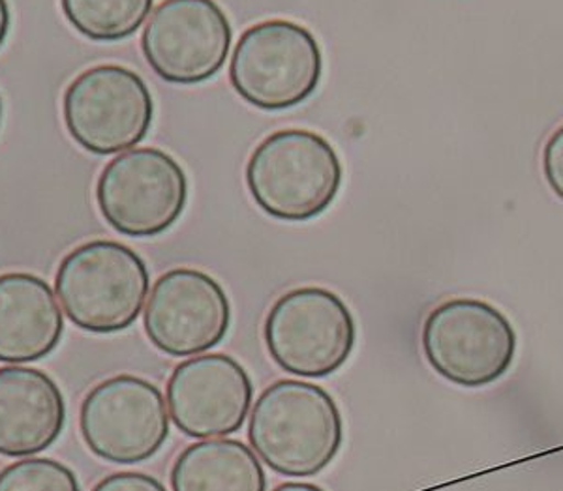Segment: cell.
I'll list each match as a JSON object with an SVG mask.
<instances>
[{"label": "cell", "mask_w": 563, "mask_h": 491, "mask_svg": "<svg viewBox=\"0 0 563 491\" xmlns=\"http://www.w3.org/2000/svg\"><path fill=\"white\" fill-rule=\"evenodd\" d=\"M541 161L547 185L563 201V122L544 141Z\"/></svg>", "instance_id": "cell-18"}, {"label": "cell", "mask_w": 563, "mask_h": 491, "mask_svg": "<svg viewBox=\"0 0 563 491\" xmlns=\"http://www.w3.org/2000/svg\"><path fill=\"white\" fill-rule=\"evenodd\" d=\"M154 0H60L66 20L92 42H121L140 31Z\"/></svg>", "instance_id": "cell-16"}, {"label": "cell", "mask_w": 563, "mask_h": 491, "mask_svg": "<svg viewBox=\"0 0 563 491\" xmlns=\"http://www.w3.org/2000/svg\"><path fill=\"white\" fill-rule=\"evenodd\" d=\"M422 355L449 383L483 389L511 370L519 336L487 300L456 297L432 308L422 323Z\"/></svg>", "instance_id": "cell-4"}, {"label": "cell", "mask_w": 563, "mask_h": 491, "mask_svg": "<svg viewBox=\"0 0 563 491\" xmlns=\"http://www.w3.org/2000/svg\"><path fill=\"white\" fill-rule=\"evenodd\" d=\"M65 317L52 286L36 275H0V362H38L57 349Z\"/></svg>", "instance_id": "cell-14"}, {"label": "cell", "mask_w": 563, "mask_h": 491, "mask_svg": "<svg viewBox=\"0 0 563 491\" xmlns=\"http://www.w3.org/2000/svg\"><path fill=\"white\" fill-rule=\"evenodd\" d=\"M263 338L282 371L321 379L352 357L357 326L339 294L325 288H297L271 306Z\"/></svg>", "instance_id": "cell-6"}, {"label": "cell", "mask_w": 563, "mask_h": 491, "mask_svg": "<svg viewBox=\"0 0 563 491\" xmlns=\"http://www.w3.org/2000/svg\"><path fill=\"white\" fill-rule=\"evenodd\" d=\"M79 480L70 467L49 458H26L0 471V491H76Z\"/></svg>", "instance_id": "cell-17"}, {"label": "cell", "mask_w": 563, "mask_h": 491, "mask_svg": "<svg viewBox=\"0 0 563 491\" xmlns=\"http://www.w3.org/2000/svg\"><path fill=\"white\" fill-rule=\"evenodd\" d=\"M79 432L97 458L117 466H135L166 445L167 402L161 389L143 377H109L85 395L79 408Z\"/></svg>", "instance_id": "cell-9"}, {"label": "cell", "mask_w": 563, "mask_h": 491, "mask_svg": "<svg viewBox=\"0 0 563 491\" xmlns=\"http://www.w3.org/2000/svg\"><path fill=\"white\" fill-rule=\"evenodd\" d=\"M12 26V12L8 0H0V47L7 42L8 33Z\"/></svg>", "instance_id": "cell-20"}, {"label": "cell", "mask_w": 563, "mask_h": 491, "mask_svg": "<svg viewBox=\"0 0 563 491\" xmlns=\"http://www.w3.org/2000/svg\"><path fill=\"white\" fill-rule=\"evenodd\" d=\"M143 325L148 342L167 357L201 355L230 331V299L203 270L172 268L154 281Z\"/></svg>", "instance_id": "cell-11"}, {"label": "cell", "mask_w": 563, "mask_h": 491, "mask_svg": "<svg viewBox=\"0 0 563 491\" xmlns=\"http://www.w3.org/2000/svg\"><path fill=\"white\" fill-rule=\"evenodd\" d=\"M233 29L217 0H162L141 36L151 70L172 85L206 83L230 55Z\"/></svg>", "instance_id": "cell-10"}, {"label": "cell", "mask_w": 563, "mask_h": 491, "mask_svg": "<svg viewBox=\"0 0 563 491\" xmlns=\"http://www.w3.org/2000/svg\"><path fill=\"white\" fill-rule=\"evenodd\" d=\"M254 400L249 371L222 353L188 358L175 368L166 387L169 416L183 434L212 439L244 426Z\"/></svg>", "instance_id": "cell-12"}, {"label": "cell", "mask_w": 563, "mask_h": 491, "mask_svg": "<svg viewBox=\"0 0 563 491\" xmlns=\"http://www.w3.org/2000/svg\"><path fill=\"white\" fill-rule=\"evenodd\" d=\"M321 76L320 44L295 21L267 20L249 26L231 55V87L262 111H284L307 102L320 87Z\"/></svg>", "instance_id": "cell-5"}, {"label": "cell", "mask_w": 563, "mask_h": 491, "mask_svg": "<svg viewBox=\"0 0 563 491\" xmlns=\"http://www.w3.org/2000/svg\"><path fill=\"white\" fill-rule=\"evenodd\" d=\"M95 490L164 491L161 480L143 472H115L95 484Z\"/></svg>", "instance_id": "cell-19"}, {"label": "cell", "mask_w": 563, "mask_h": 491, "mask_svg": "<svg viewBox=\"0 0 563 491\" xmlns=\"http://www.w3.org/2000/svg\"><path fill=\"white\" fill-rule=\"evenodd\" d=\"M151 288L147 265L126 244L89 241L68 252L55 275V291L68 320L92 334L134 325Z\"/></svg>", "instance_id": "cell-3"}, {"label": "cell", "mask_w": 563, "mask_h": 491, "mask_svg": "<svg viewBox=\"0 0 563 491\" xmlns=\"http://www.w3.org/2000/svg\"><path fill=\"white\" fill-rule=\"evenodd\" d=\"M249 439L269 469L289 479H308L325 471L339 456L344 421L325 389L280 379L254 403Z\"/></svg>", "instance_id": "cell-1"}, {"label": "cell", "mask_w": 563, "mask_h": 491, "mask_svg": "<svg viewBox=\"0 0 563 491\" xmlns=\"http://www.w3.org/2000/svg\"><path fill=\"white\" fill-rule=\"evenodd\" d=\"M66 132L97 156L130 150L153 126L154 100L140 74L121 65L90 66L65 90Z\"/></svg>", "instance_id": "cell-7"}, {"label": "cell", "mask_w": 563, "mask_h": 491, "mask_svg": "<svg viewBox=\"0 0 563 491\" xmlns=\"http://www.w3.org/2000/svg\"><path fill=\"white\" fill-rule=\"evenodd\" d=\"M66 402L57 381L26 366L0 368V456L26 458L57 443Z\"/></svg>", "instance_id": "cell-13"}, {"label": "cell", "mask_w": 563, "mask_h": 491, "mask_svg": "<svg viewBox=\"0 0 563 491\" xmlns=\"http://www.w3.org/2000/svg\"><path fill=\"white\" fill-rule=\"evenodd\" d=\"M97 203L111 230L151 238L172 230L188 203V177L161 148H130L103 167Z\"/></svg>", "instance_id": "cell-8"}, {"label": "cell", "mask_w": 563, "mask_h": 491, "mask_svg": "<svg viewBox=\"0 0 563 491\" xmlns=\"http://www.w3.org/2000/svg\"><path fill=\"white\" fill-rule=\"evenodd\" d=\"M177 491H265L267 477L243 440L206 439L186 447L169 472Z\"/></svg>", "instance_id": "cell-15"}, {"label": "cell", "mask_w": 563, "mask_h": 491, "mask_svg": "<svg viewBox=\"0 0 563 491\" xmlns=\"http://www.w3.org/2000/svg\"><path fill=\"white\" fill-rule=\"evenodd\" d=\"M0 124H2V98H0Z\"/></svg>", "instance_id": "cell-22"}, {"label": "cell", "mask_w": 563, "mask_h": 491, "mask_svg": "<svg viewBox=\"0 0 563 491\" xmlns=\"http://www.w3.org/2000/svg\"><path fill=\"white\" fill-rule=\"evenodd\" d=\"M284 490L318 491L321 490V488L320 486L312 484V482H308V484H302V482H284V484L276 486V491Z\"/></svg>", "instance_id": "cell-21"}, {"label": "cell", "mask_w": 563, "mask_h": 491, "mask_svg": "<svg viewBox=\"0 0 563 491\" xmlns=\"http://www.w3.org/2000/svg\"><path fill=\"white\" fill-rule=\"evenodd\" d=\"M244 180L254 203L280 222H310L334 203L344 167L333 145L312 130L273 132L250 154Z\"/></svg>", "instance_id": "cell-2"}]
</instances>
